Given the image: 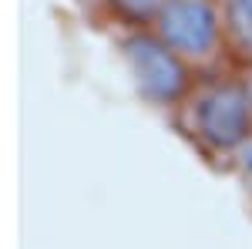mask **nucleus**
Masks as SVG:
<instances>
[{"instance_id":"obj_1","label":"nucleus","mask_w":252,"mask_h":249,"mask_svg":"<svg viewBox=\"0 0 252 249\" xmlns=\"http://www.w3.org/2000/svg\"><path fill=\"white\" fill-rule=\"evenodd\" d=\"M182 128L205 152L229 155L252 135V108L246 84L235 77H212L195 84L182 101Z\"/></svg>"},{"instance_id":"obj_2","label":"nucleus","mask_w":252,"mask_h":249,"mask_svg":"<svg viewBox=\"0 0 252 249\" xmlns=\"http://www.w3.org/2000/svg\"><path fill=\"white\" fill-rule=\"evenodd\" d=\"M121 58L135 91L152 105L185 101L189 88V64L175 54L155 31H135L121 40Z\"/></svg>"},{"instance_id":"obj_3","label":"nucleus","mask_w":252,"mask_h":249,"mask_svg":"<svg viewBox=\"0 0 252 249\" xmlns=\"http://www.w3.org/2000/svg\"><path fill=\"white\" fill-rule=\"evenodd\" d=\"M158 37L185 64H209L225 40L222 3L215 0H168L152 24Z\"/></svg>"},{"instance_id":"obj_4","label":"nucleus","mask_w":252,"mask_h":249,"mask_svg":"<svg viewBox=\"0 0 252 249\" xmlns=\"http://www.w3.org/2000/svg\"><path fill=\"white\" fill-rule=\"evenodd\" d=\"M225 40L242 58H252V0H222Z\"/></svg>"},{"instance_id":"obj_5","label":"nucleus","mask_w":252,"mask_h":249,"mask_svg":"<svg viewBox=\"0 0 252 249\" xmlns=\"http://www.w3.org/2000/svg\"><path fill=\"white\" fill-rule=\"evenodd\" d=\"M111 3H115L128 20H148V24H155V17L161 14V7H165L168 0H111Z\"/></svg>"},{"instance_id":"obj_6","label":"nucleus","mask_w":252,"mask_h":249,"mask_svg":"<svg viewBox=\"0 0 252 249\" xmlns=\"http://www.w3.org/2000/svg\"><path fill=\"white\" fill-rule=\"evenodd\" d=\"M229 165H232V172L239 175V182L252 192V135L229 155Z\"/></svg>"},{"instance_id":"obj_7","label":"nucleus","mask_w":252,"mask_h":249,"mask_svg":"<svg viewBox=\"0 0 252 249\" xmlns=\"http://www.w3.org/2000/svg\"><path fill=\"white\" fill-rule=\"evenodd\" d=\"M242 84H246V95H249V108H252V68L246 71V77H242Z\"/></svg>"},{"instance_id":"obj_8","label":"nucleus","mask_w":252,"mask_h":249,"mask_svg":"<svg viewBox=\"0 0 252 249\" xmlns=\"http://www.w3.org/2000/svg\"><path fill=\"white\" fill-rule=\"evenodd\" d=\"M88 3H94V0H88Z\"/></svg>"}]
</instances>
